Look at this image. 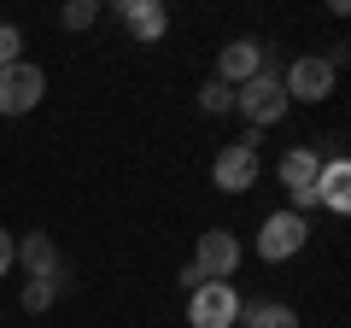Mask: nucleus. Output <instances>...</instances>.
Masks as SVG:
<instances>
[{
	"instance_id": "obj_1",
	"label": "nucleus",
	"mask_w": 351,
	"mask_h": 328,
	"mask_svg": "<svg viewBox=\"0 0 351 328\" xmlns=\"http://www.w3.org/2000/svg\"><path fill=\"white\" fill-rule=\"evenodd\" d=\"M234 112L246 117L252 129H269V124H281V117L293 112V100H287V89H281L276 71H258L252 82H240V89H234Z\"/></svg>"
},
{
	"instance_id": "obj_2",
	"label": "nucleus",
	"mask_w": 351,
	"mask_h": 328,
	"mask_svg": "<svg viewBox=\"0 0 351 328\" xmlns=\"http://www.w3.org/2000/svg\"><path fill=\"white\" fill-rule=\"evenodd\" d=\"M304 240H311V223L299 211H269L258 223V258L263 264H287V258L304 253Z\"/></svg>"
},
{
	"instance_id": "obj_3",
	"label": "nucleus",
	"mask_w": 351,
	"mask_h": 328,
	"mask_svg": "<svg viewBox=\"0 0 351 328\" xmlns=\"http://www.w3.org/2000/svg\"><path fill=\"white\" fill-rule=\"evenodd\" d=\"M41 94H47V76H41V65L18 59L0 71V117H24L41 106Z\"/></svg>"
},
{
	"instance_id": "obj_4",
	"label": "nucleus",
	"mask_w": 351,
	"mask_h": 328,
	"mask_svg": "<svg viewBox=\"0 0 351 328\" xmlns=\"http://www.w3.org/2000/svg\"><path fill=\"white\" fill-rule=\"evenodd\" d=\"M334 65L322 59V53H304V59H293L287 71H281V89H287V100H304V106H322L328 94H334Z\"/></svg>"
},
{
	"instance_id": "obj_5",
	"label": "nucleus",
	"mask_w": 351,
	"mask_h": 328,
	"mask_svg": "<svg viewBox=\"0 0 351 328\" xmlns=\"http://www.w3.org/2000/svg\"><path fill=\"white\" fill-rule=\"evenodd\" d=\"M240 323V293L228 281H205L188 293V328H234Z\"/></svg>"
},
{
	"instance_id": "obj_6",
	"label": "nucleus",
	"mask_w": 351,
	"mask_h": 328,
	"mask_svg": "<svg viewBox=\"0 0 351 328\" xmlns=\"http://www.w3.org/2000/svg\"><path fill=\"white\" fill-rule=\"evenodd\" d=\"M258 71H276V53L263 47V41H252V36L228 41V47L217 53V82H228V89H240V82H252Z\"/></svg>"
},
{
	"instance_id": "obj_7",
	"label": "nucleus",
	"mask_w": 351,
	"mask_h": 328,
	"mask_svg": "<svg viewBox=\"0 0 351 328\" xmlns=\"http://www.w3.org/2000/svg\"><path fill=\"white\" fill-rule=\"evenodd\" d=\"M211 182L223 194H246L252 182H258V147H252V135L246 141H228V147L211 159Z\"/></svg>"
},
{
	"instance_id": "obj_8",
	"label": "nucleus",
	"mask_w": 351,
	"mask_h": 328,
	"mask_svg": "<svg viewBox=\"0 0 351 328\" xmlns=\"http://www.w3.org/2000/svg\"><path fill=\"white\" fill-rule=\"evenodd\" d=\"M240 258H246V253H240V240L228 235V229H205L199 253H193V270H199L205 281H228L240 270Z\"/></svg>"
},
{
	"instance_id": "obj_9",
	"label": "nucleus",
	"mask_w": 351,
	"mask_h": 328,
	"mask_svg": "<svg viewBox=\"0 0 351 328\" xmlns=\"http://www.w3.org/2000/svg\"><path fill=\"white\" fill-rule=\"evenodd\" d=\"M112 18H117V24H123L135 41H158L164 30H170V12H164L158 0H117Z\"/></svg>"
},
{
	"instance_id": "obj_10",
	"label": "nucleus",
	"mask_w": 351,
	"mask_h": 328,
	"mask_svg": "<svg viewBox=\"0 0 351 328\" xmlns=\"http://www.w3.org/2000/svg\"><path fill=\"white\" fill-rule=\"evenodd\" d=\"M18 264H24V276H29V281H53V276H64L59 246H53V235H41V229L18 235Z\"/></svg>"
},
{
	"instance_id": "obj_11",
	"label": "nucleus",
	"mask_w": 351,
	"mask_h": 328,
	"mask_svg": "<svg viewBox=\"0 0 351 328\" xmlns=\"http://www.w3.org/2000/svg\"><path fill=\"white\" fill-rule=\"evenodd\" d=\"M316 205L351 211V164H346V152L339 159H322V170H316Z\"/></svg>"
},
{
	"instance_id": "obj_12",
	"label": "nucleus",
	"mask_w": 351,
	"mask_h": 328,
	"mask_svg": "<svg viewBox=\"0 0 351 328\" xmlns=\"http://www.w3.org/2000/svg\"><path fill=\"white\" fill-rule=\"evenodd\" d=\"M316 170H322V152H316V147L281 152V182H287V194H311L316 188Z\"/></svg>"
},
{
	"instance_id": "obj_13",
	"label": "nucleus",
	"mask_w": 351,
	"mask_h": 328,
	"mask_svg": "<svg viewBox=\"0 0 351 328\" xmlns=\"http://www.w3.org/2000/svg\"><path fill=\"white\" fill-rule=\"evenodd\" d=\"M240 328H299V311L281 299H258V305H240Z\"/></svg>"
},
{
	"instance_id": "obj_14",
	"label": "nucleus",
	"mask_w": 351,
	"mask_h": 328,
	"mask_svg": "<svg viewBox=\"0 0 351 328\" xmlns=\"http://www.w3.org/2000/svg\"><path fill=\"white\" fill-rule=\"evenodd\" d=\"M59 288H64V276H53V281H24V293H18V305H24L29 316H41L53 299H59Z\"/></svg>"
},
{
	"instance_id": "obj_15",
	"label": "nucleus",
	"mask_w": 351,
	"mask_h": 328,
	"mask_svg": "<svg viewBox=\"0 0 351 328\" xmlns=\"http://www.w3.org/2000/svg\"><path fill=\"white\" fill-rule=\"evenodd\" d=\"M199 112H211V117H217V112H234V89L211 76V82L199 89Z\"/></svg>"
},
{
	"instance_id": "obj_16",
	"label": "nucleus",
	"mask_w": 351,
	"mask_h": 328,
	"mask_svg": "<svg viewBox=\"0 0 351 328\" xmlns=\"http://www.w3.org/2000/svg\"><path fill=\"white\" fill-rule=\"evenodd\" d=\"M94 18H100V0H71V6L59 12V24H64V30H88Z\"/></svg>"
},
{
	"instance_id": "obj_17",
	"label": "nucleus",
	"mask_w": 351,
	"mask_h": 328,
	"mask_svg": "<svg viewBox=\"0 0 351 328\" xmlns=\"http://www.w3.org/2000/svg\"><path fill=\"white\" fill-rule=\"evenodd\" d=\"M18 47H24V36H18V24H0V71H6V65H18V59H24V53H18Z\"/></svg>"
},
{
	"instance_id": "obj_18",
	"label": "nucleus",
	"mask_w": 351,
	"mask_h": 328,
	"mask_svg": "<svg viewBox=\"0 0 351 328\" xmlns=\"http://www.w3.org/2000/svg\"><path fill=\"white\" fill-rule=\"evenodd\" d=\"M18 264V235H6V229H0V281H6V270Z\"/></svg>"
}]
</instances>
